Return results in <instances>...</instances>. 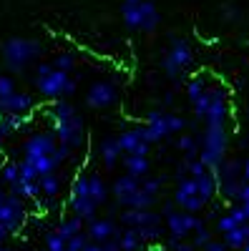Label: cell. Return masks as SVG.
Returning <instances> with one entry per match:
<instances>
[{"label":"cell","instance_id":"30bf717a","mask_svg":"<svg viewBox=\"0 0 249 251\" xmlns=\"http://www.w3.org/2000/svg\"><path fill=\"white\" fill-rule=\"evenodd\" d=\"M143 128L151 143H161L171 136H179L186 131V118L169 113V111H149L143 118Z\"/></svg>","mask_w":249,"mask_h":251},{"label":"cell","instance_id":"f907efd6","mask_svg":"<svg viewBox=\"0 0 249 251\" xmlns=\"http://www.w3.org/2000/svg\"><path fill=\"white\" fill-rule=\"evenodd\" d=\"M0 183H3V181H0Z\"/></svg>","mask_w":249,"mask_h":251},{"label":"cell","instance_id":"5bb4252c","mask_svg":"<svg viewBox=\"0 0 249 251\" xmlns=\"http://www.w3.org/2000/svg\"><path fill=\"white\" fill-rule=\"evenodd\" d=\"M118 103V86L111 78H98L93 80L86 91V106L93 111H106Z\"/></svg>","mask_w":249,"mask_h":251},{"label":"cell","instance_id":"7dc6e473","mask_svg":"<svg viewBox=\"0 0 249 251\" xmlns=\"http://www.w3.org/2000/svg\"><path fill=\"white\" fill-rule=\"evenodd\" d=\"M242 251H249V241H247V244H244V249H242Z\"/></svg>","mask_w":249,"mask_h":251},{"label":"cell","instance_id":"ee69618b","mask_svg":"<svg viewBox=\"0 0 249 251\" xmlns=\"http://www.w3.org/2000/svg\"><path fill=\"white\" fill-rule=\"evenodd\" d=\"M3 143H5V136H3V133H0V151H3Z\"/></svg>","mask_w":249,"mask_h":251},{"label":"cell","instance_id":"b9f144b4","mask_svg":"<svg viewBox=\"0 0 249 251\" xmlns=\"http://www.w3.org/2000/svg\"><path fill=\"white\" fill-rule=\"evenodd\" d=\"M101 246H103V251H121V244H118L116 236H113V239H106Z\"/></svg>","mask_w":249,"mask_h":251},{"label":"cell","instance_id":"681fc988","mask_svg":"<svg viewBox=\"0 0 249 251\" xmlns=\"http://www.w3.org/2000/svg\"><path fill=\"white\" fill-rule=\"evenodd\" d=\"M244 163H247V166H249V153H247V158H244Z\"/></svg>","mask_w":249,"mask_h":251},{"label":"cell","instance_id":"4316f807","mask_svg":"<svg viewBox=\"0 0 249 251\" xmlns=\"http://www.w3.org/2000/svg\"><path fill=\"white\" fill-rule=\"evenodd\" d=\"M221 236H224V244L229 246L232 251H242L244 244L249 241V224H239V226L232 228V231H226Z\"/></svg>","mask_w":249,"mask_h":251},{"label":"cell","instance_id":"836d02e7","mask_svg":"<svg viewBox=\"0 0 249 251\" xmlns=\"http://www.w3.org/2000/svg\"><path fill=\"white\" fill-rule=\"evenodd\" d=\"M189 239H192V246H194V249H204L209 241H214V239H212V231L206 228V224H204V226H199Z\"/></svg>","mask_w":249,"mask_h":251},{"label":"cell","instance_id":"d4e9b609","mask_svg":"<svg viewBox=\"0 0 249 251\" xmlns=\"http://www.w3.org/2000/svg\"><path fill=\"white\" fill-rule=\"evenodd\" d=\"M30 116H15V113H0V133H3L5 138L18 133V131H23L26 126H28Z\"/></svg>","mask_w":249,"mask_h":251},{"label":"cell","instance_id":"f6af8a7d","mask_svg":"<svg viewBox=\"0 0 249 251\" xmlns=\"http://www.w3.org/2000/svg\"><path fill=\"white\" fill-rule=\"evenodd\" d=\"M247 123H249V100H247Z\"/></svg>","mask_w":249,"mask_h":251},{"label":"cell","instance_id":"ffe728a7","mask_svg":"<svg viewBox=\"0 0 249 251\" xmlns=\"http://www.w3.org/2000/svg\"><path fill=\"white\" fill-rule=\"evenodd\" d=\"M118 231H121V226L113 221V219H91V221H86V234H88V239L91 241H96V244H103L106 239H113V236H118Z\"/></svg>","mask_w":249,"mask_h":251},{"label":"cell","instance_id":"60d3db41","mask_svg":"<svg viewBox=\"0 0 249 251\" xmlns=\"http://www.w3.org/2000/svg\"><path fill=\"white\" fill-rule=\"evenodd\" d=\"M199 251H232L229 246H226L224 241H209L204 249H199Z\"/></svg>","mask_w":249,"mask_h":251},{"label":"cell","instance_id":"484cf974","mask_svg":"<svg viewBox=\"0 0 249 251\" xmlns=\"http://www.w3.org/2000/svg\"><path fill=\"white\" fill-rule=\"evenodd\" d=\"M55 231L63 236L66 241L71 239V236H76V234H81V231H86V221L83 219H78L76 214H71V216H63L58 221V226H55Z\"/></svg>","mask_w":249,"mask_h":251},{"label":"cell","instance_id":"ab89813d","mask_svg":"<svg viewBox=\"0 0 249 251\" xmlns=\"http://www.w3.org/2000/svg\"><path fill=\"white\" fill-rule=\"evenodd\" d=\"M15 88H18V83H15L13 75H0V98L8 96V93H13Z\"/></svg>","mask_w":249,"mask_h":251},{"label":"cell","instance_id":"d590c367","mask_svg":"<svg viewBox=\"0 0 249 251\" xmlns=\"http://www.w3.org/2000/svg\"><path fill=\"white\" fill-rule=\"evenodd\" d=\"M88 241H91L88 234H86V231H81V234H76V236H71V239L66 241V249H68V251H83Z\"/></svg>","mask_w":249,"mask_h":251},{"label":"cell","instance_id":"ba28073f","mask_svg":"<svg viewBox=\"0 0 249 251\" xmlns=\"http://www.w3.org/2000/svg\"><path fill=\"white\" fill-rule=\"evenodd\" d=\"M121 20L134 33H154L161 23V13L154 0H121Z\"/></svg>","mask_w":249,"mask_h":251},{"label":"cell","instance_id":"f546056e","mask_svg":"<svg viewBox=\"0 0 249 251\" xmlns=\"http://www.w3.org/2000/svg\"><path fill=\"white\" fill-rule=\"evenodd\" d=\"M136 231H138V236H141V241H143V244H156V241H161V239L166 236V228H164V224L138 226Z\"/></svg>","mask_w":249,"mask_h":251},{"label":"cell","instance_id":"8d00e7d4","mask_svg":"<svg viewBox=\"0 0 249 251\" xmlns=\"http://www.w3.org/2000/svg\"><path fill=\"white\" fill-rule=\"evenodd\" d=\"M161 186H164V178L161 176H156V178H141V188L143 191H149V194H154V196H159L161 194Z\"/></svg>","mask_w":249,"mask_h":251},{"label":"cell","instance_id":"7a4b0ae2","mask_svg":"<svg viewBox=\"0 0 249 251\" xmlns=\"http://www.w3.org/2000/svg\"><path fill=\"white\" fill-rule=\"evenodd\" d=\"M76 151L68 149V146L58 143L55 133L48 131H33L26 141H23V158L28 166H33V171L38 176L43 174H53L63 166Z\"/></svg>","mask_w":249,"mask_h":251},{"label":"cell","instance_id":"d6986e66","mask_svg":"<svg viewBox=\"0 0 249 251\" xmlns=\"http://www.w3.org/2000/svg\"><path fill=\"white\" fill-rule=\"evenodd\" d=\"M118 224L138 228V226H149V224H164V216L156 208H121Z\"/></svg>","mask_w":249,"mask_h":251},{"label":"cell","instance_id":"44dd1931","mask_svg":"<svg viewBox=\"0 0 249 251\" xmlns=\"http://www.w3.org/2000/svg\"><path fill=\"white\" fill-rule=\"evenodd\" d=\"M96 153H98V158H101V163H103V169H106V171H113L116 166L121 163V158H123V151H121V146H118L116 136L103 138V141L98 143Z\"/></svg>","mask_w":249,"mask_h":251},{"label":"cell","instance_id":"d6a6232c","mask_svg":"<svg viewBox=\"0 0 249 251\" xmlns=\"http://www.w3.org/2000/svg\"><path fill=\"white\" fill-rule=\"evenodd\" d=\"M234 226H239V221L232 216V211H229V208H226L224 214H219V216H217V226H214V228H217L219 234H226V231H232Z\"/></svg>","mask_w":249,"mask_h":251},{"label":"cell","instance_id":"3957f363","mask_svg":"<svg viewBox=\"0 0 249 251\" xmlns=\"http://www.w3.org/2000/svg\"><path fill=\"white\" fill-rule=\"evenodd\" d=\"M53 106L48 108V121H51V131L55 133L58 143L68 146V149L78 151L88 143V131H86V121L78 113V108L68 98H58L51 100Z\"/></svg>","mask_w":249,"mask_h":251},{"label":"cell","instance_id":"74e56055","mask_svg":"<svg viewBox=\"0 0 249 251\" xmlns=\"http://www.w3.org/2000/svg\"><path fill=\"white\" fill-rule=\"evenodd\" d=\"M166 251H196L186 239H166Z\"/></svg>","mask_w":249,"mask_h":251},{"label":"cell","instance_id":"f1b7e54d","mask_svg":"<svg viewBox=\"0 0 249 251\" xmlns=\"http://www.w3.org/2000/svg\"><path fill=\"white\" fill-rule=\"evenodd\" d=\"M10 194L20 196L23 201H38V199H40V186H38V181L18 178V183H13V186H10Z\"/></svg>","mask_w":249,"mask_h":251},{"label":"cell","instance_id":"277c9868","mask_svg":"<svg viewBox=\"0 0 249 251\" xmlns=\"http://www.w3.org/2000/svg\"><path fill=\"white\" fill-rule=\"evenodd\" d=\"M217 196H219V188H217L214 171H204L199 176H189V174H186L184 178H176L171 201L179 208H184V211L199 214L201 208L206 203H212Z\"/></svg>","mask_w":249,"mask_h":251},{"label":"cell","instance_id":"5b68a950","mask_svg":"<svg viewBox=\"0 0 249 251\" xmlns=\"http://www.w3.org/2000/svg\"><path fill=\"white\" fill-rule=\"evenodd\" d=\"M33 88L43 100H58L76 93V80L71 73L58 71L51 60H38L33 73Z\"/></svg>","mask_w":249,"mask_h":251},{"label":"cell","instance_id":"7402d4cb","mask_svg":"<svg viewBox=\"0 0 249 251\" xmlns=\"http://www.w3.org/2000/svg\"><path fill=\"white\" fill-rule=\"evenodd\" d=\"M121 166H123V171L136 176V178H146L151 174V161L149 156H123L121 158Z\"/></svg>","mask_w":249,"mask_h":251},{"label":"cell","instance_id":"8fae6325","mask_svg":"<svg viewBox=\"0 0 249 251\" xmlns=\"http://www.w3.org/2000/svg\"><path fill=\"white\" fill-rule=\"evenodd\" d=\"M217 176V188H219V196L229 203H237L239 191H242V183H244V161L239 158H226L219 169L214 171Z\"/></svg>","mask_w":249,"mask_h":251},{"label":"cell","instance_id":"1f68e13d","mask_svg":"<svg viewBox=\"0 0 249 251\" xmlns=\"http://www.w3.org/2000/svg\"><path fill=\"white\" fill-rule=\"evenodd\" d=\"M18 178H20V166H18V161L0 163V181H3L8 188H10L13 183H18Z\"/></svg>","mask_w":249,"mask_h":251},{"label":"cell","instance_id":"4dcf8cb0","mask_svg":"<svg viewBox=\"0 0 249 251\" xmlns=\"http://www.w3.org/2000/svg\"><path fill=\"white\" fill-rule=\"evenodd\" d=\"M51 63H53V66H55L58 71H66V73H71V71L78 66V55H76L73 50H63V53H55Z\"/></svg>","mask_w":249,"mask_h":251},{"label":"cell","instance_id":"9c48e42d","mask_svg":"<svg viewBox=\"0 0 249 251\" xmlns=\"http://www.w3.org/2000/svg\"><path fill=\"white\" fill-rule=\"evenodd\" d=\"M194 66V48L186 38H171L169 48L161 55V71L169 80H179Z\"/></svg>","mask_w":249,"mask_h":251},{"label":"cell","instance_id":"e575fe53","mask_svg":"<svg viewBox=\"0 0 249 251\" xmlns=\"http://www.w3.org/2000/svg\"><path fill=\"white\" fill-rule=\"evenodd\" d=\"M46 251H68V249H66V239L60 236L55 228L46 234Z\"/></svg>","mask_w":249,"mask_h":251},{"label":"cell","instance_id":"52a82bcc","mask_svg":"<svg viewBox=\"0 0 249 251\" xmlns=\"http://www.w3.org/2000/svg\"><path fill=\"white\" fill-rule=\"evenodd\" d=\"M46 46L35 38H23V35H15V38H8L3 48H0V55H3V63L5 68L13 71V73H20L26 71L30 63H38L40 55H43Z\"/></svg>","mask_w":249,"mask_h":251},{"label":"cell","instance_id":"bcb514c9","mask_svg":"<svg viewBox=\"0 0 249 251\" xmlns=\"http://www.w3.org/2000/svg\"><path fill=\"white\" fill-rule=\"evenodd\" d=\"M0 251H13V249H8V246H0Z\"/></svg>","mask_w":249,"mask_h":251},{"label":"cell","instance_id":"f35d334b","mask_svg":"<svg viewBox=\"0 0 249 251\" xmlns=\"http://www.w3.org/2000/svg\"><path fill=\"white\" fill-rule=\"evenodd\" d=\"M229 211H232V216H234L239 224H249V203H234Z\"/></svg>","mask_w":249,"mask_h":251},{"label":"cell","instance_id":"6da1fadb","mask_svg":"<svg viewBox=\"0 0 249 251\" xmlns=\"http://www.w3.org/2000/svg\"><path fill=\"white\" fill-rule=\"evenodd\" d=\"M186 100L192 103L194 118L201 126H229L232 118V88L221 78L209 73H194L186 80Z\"/></svg>","mask_w":249,"mask_h":251},{"label":"cell","instance_id":"603a6c76","mask_svg":"<svg viewBox=\"0 0 249 251\" xmlns=\"http://www.w3.org/2000/svg\"><path fill=\"white\" fill-rule=\"evenodd\" d=\"M38 186H40V199H58L60 188H63V181H60L58 171H53V174L38 176Z\"/></svg>","mask_w":249,"mask_h":251},{"label":"cell","instance_id":"e0dca14e","mask_svg":"<svg viewBox=\"0 0 249 251\" xmlns=\"http://www.w3.org/2000/svg\"><path fill=\"white\" fill-rule=\"evenodd\" d=\"M138 188H141V178L131 176L123 171L121 176L113 178V186H111V191H113V201L121 206V208H131L136 194H138Z\"/></svg>","mask_w":249,"mask_h":251},{"label":"cell","instance_id":"cb8c5ba5","mask_svg":"<svg viewBox=\"0 0 249 251\" xmlns=\"http://www.w3.org/2000/svg\"><path fill=\"white\" fill-rule=\"evenodd\" d=\"M174 146H176V151H179L184 158H196V156H199V136H194V133H189V131L179 133L176 141H174Z\"/></svg>","mask_w":249,"mask_h":251},{"label":"cell","instance_id":"4fadbf2b","mask_svg":"<svg viewBox=\"0 0 249 251\" xmlns=\"http://www.w3.org/2000/svg\"><path fill=\"white\" fill-rule=\"evenodd\" d=\"M199 226H204V219L199 214L184 211V208H174L171 214L164 216V228L169 239H189Z\"/></svg>","mask_w":249,"mask_h":251},{"label":"cell","instance_id":"7bdbcfd3","mask_svg":"<svg viewBox=\"0 0 249 251\" xmlns=\"http://www.w3.org/2000/svg\"><path fill=\"white\" fill-rule=\"evenodd\" d=\"M83 251H103V246H101V244H96V241H88Z\"/></svg>","mask_w":249,"mask_h":251},{"label":"cell","instance_id":"7c38bea8","mask_svg":"<svg viewBox=\"0 0 249 251\" xmlns=\"http://www.w3.org/2000/svg\"><path fill=\"white\" fill-rule=\"evenodd\" d=\"M68 208H71V214H76V216L83 219V221H91V219H96V214H98L101 206H98V203L93 201V196H91L86 171H81V174L73 178V183H71Z\"/></svg>","mask_w":249,"mask_h":251},{"label":"cell","instance_id":"ac0fdd59","mask_svg":"<svg viewBox=\"0 0 249 251\" xmlns=\"http://www.w3.org/2000/svg\"><path fill=\"white\" fill-rule=\"evenodd\" d=\"M35 98L33 93H26V91H20L15 88L13 93L3 96L0 98V113H15V116H30L35 111Z\"/></svg>","mask_w":249,"mask_h":251},{"label":"cell","instance_id":"2e32d148","mask_svg":"<svg viewBox=\"0 0 249 251\" xmlns=\"http://www.w3.org/2000/svg\"><path fill=\"white\" fill-rule=\"evenodd\" d=\"M26 219H28L26 201L8 191L5 199H3V203H0V224H3L8 231L13 234V231H18V228L26 224Z\"/></svg>","mask_w":249,"mask_h":251},{"label":"cell","instance_id":"83f0119b","mask_svg":"<svg viewBox=\"0 0 249 251\" xmlns=\"http://www.w3.org/2000/svg\"><path fill=\"white\" fill-rule=\"evenodd\" d=\"M118 244H121V251H141L143 244L141 241V236H138V231L136 228H131V226H121V231H118Z\"/></svg>","mask_w":249,"mask_h":251},{"label":"cell","instance_id":"9a60e30c","mask_svg":"<svg viewBox=\"0 0 249 251\" xmlns=\"http://www.w3.org/2000/svg\"><path fill=\"white\" fill-rule=\"evenodd\" d=\"M118 146H121V151L123 156H149L151 149H154V143L149 141L146 136V128H143V123L141 126H131V128L126 131H121L116 136Z\"/></svg>","mask_w":249,"mask_h":251},{"label":"cell","instance_id":"8992f818","mask_svg":"<svg viewBox=\"0 0 249 251\" xmlns=\"http://www.w3.org/2000/svg\"><path fill=\"white\" fill-rule=\"evenodd\" d=\"M209 171H217L229 158V126H204L199 133V156Z\"/></svg>","mask_w":249,"mask_h":251},{"label":"cell","instance_id":"c3c4849f","mask_svg":"<svg viewBox=\"0 0 249 251\" xmlns=\"http://www.w3.org/2000/svg\"><path fill=\"white\" fill-rule=\"evenodd\" d=\"M247 141H249V123H247Z\"/></svg>","mask_w":249,"mask_h":251}]
</instances>
